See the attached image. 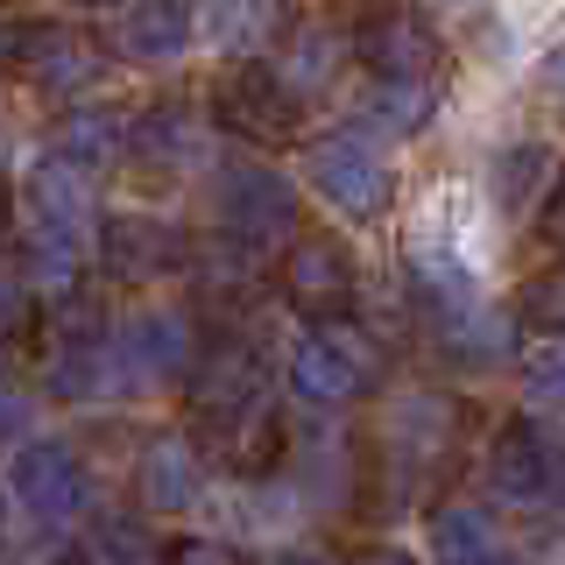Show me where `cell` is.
<instances>
[{
  "mask_svg": "<svg viewBox=\"0 0 565 565\" xmlns=\"http://www.w3.org/2000/svg\"><path fill=\"white\" fill-rule=\"evenodd\" d=\"M523 388L537 411H565V340H552L544 353H530L523 361Z\"/></svg>",
  "mask_w": 565,
  "mask_h": 565,
  "instance_id": "22",
  "label": "cell"
},
{
  "mask_svg": "<svg viewBox=\"0 0 565 565\" xmlns=\"http://www.w3.org/2000/svg\"><path fill=\"white\" fill-rule=\"evenodd\" d=\"M205 438H212V452H220L226 473L255 481V473H269L276 459H282V411L269 403V388H262V396L234 403V411L205 417Z\"/></svg>",
  "mask_w": 565,
  "mask_h": 565,
  "instance_id": "12",
  "label": "cell"
},
{
  "mask_svg": "<svg viewBox=\"0 0 565 565\" xmlns=\"http://www.w3.org/2000/svg\"><path fill=\"white\" fill-rule=\"evenodd\" d=\"M326 71H332V57H326V35L305 29V35H297V85H318Z\"/></svg>",
  "mask_w": 565,
  "mask_h": 565,
  "instance_id": "26",
  "label": "cell"
},
{
  "mask_svg": "<svg viewBox=\"0 0 565 565\" xmlns=\"http://www.w3.org/2000/svg\"><path fill=\"white\" fill-rule=\"evenodd\" d=\"M276 565H326V558H318V552H282Z\"/></svg>",
  "mask_w": 565,
  "mask_h": 565,
  "instance_id": "29",
  "label": "cell"
},
{
  "mask_svg": "<svg viewBox=\"0 0 565 565\" xmlns=\"http://www.w3.org/2000/svg\"><path fill=\"white\" fill-rule=\"evenodd\" d=\"M163 565H247V552H234V544H220V537H170Z\"/></svg>",
  "mask_w": 565,
  "mask_h": 565,
  "instance_id": "25",
  "label": "cell"
},
{
  "mask_svg": "<svg viewBox=\"0 0 565 565\" xmlns=\"http://www.w3.org/2000/svg\"><path fill=\"white\" fill-rule=\"evenodd\" d=\"M212 120L226 135H241L247 149H282V141L305 135V99H297V78L262 57H241L212 85Z\"/></svg>",
  "mask_w": 565,
  "mask_h": 565,
  "instance_id": "1",
  "label": "cell"
},
{
  "mask_svg": "<svg viewBox=\"0 0 565 565\" xmlns=\"http://www.w3.org/2000/svg\"><path fill=\"white\" fill-rule=\"evenodd\" d=\"M8 64H14V78L35 85V93L71 99V93H85V85L99 78L106 57H99L93 35H78L64 22H14L8 29Z\"/></svg>",
  "mask_w": 565,
  "mask_h": 565,
  "instance_id": "8",
  "label": "cell"
},
{
  "mask_svg": "<svg viewBox=\"0 0 565 565\" xmlns=\"http://www.w3.org/2000/svg\"><path fill=\"white\" fill-rule=\"evenodd\" d=\"M128 156L149 177H170V170H184L191 156H199V128H191V106L184 99H163V106H149V114H135V128H128Z\"/></svg>",
  "mask_w": 565,
  "mask_h": 565,
  "instance_id": "15",
  "label": "cell"
},
{
  "mask_svg": "<svg viewBox=\"0 0 565 565\" xmlns=\"http://www.w3.org/2000/svg\"><path fill=\"white\" fill-rule=\"evenodd\" d=\"M305 170H311V191L326 199L332 212H347V220H382L388 199H396V177H388V163L375 149H367L361 135H326V141H311V156H305Z\"/></svg>",
  "mask_w": 565,
  "mask_h": 565,
  "instance_id": "6",
  "label": "cell"
},
{
  "mask_svg": "<svg viewBox=\"0 0 565 565\" xmlns=\"http://www.w3.org/2000/svg\"><path fill=\"white\" fill-rule=\"evenodd\" d=\"M276 290L282 305L311 326H332V318L353 311V290H361V269H353V247L340 234H297L276 262Z\"/></svg>",
  "mask_w": 565,
  "mask_h": 565,
  "instance_id": "4",
  "label": "cell"
},
{
  "mask_svg": "<svg viewBox=\"0 0 565 565\" xmlns=\"http://www.w3.org/2000/svg\"><path fill=\"white\" fill-rule=\"evenodd\" d=\"M353 57L367 64V78H438V35L417 22L411 8H367L353 22Z\"/></svg>",
  "mask_w": 565,
  "mask_h": 565,
  "instance_id": "9",
  "label": "cell"
},
{
  "mask_svg": "<svg viewBox=\"0 0 565 565\" xmlns=\"http://www.w3.org/2000/svg\"><path fill=\"white\" fill-rule=\"evenodd\" d=\"M431 106H438V85L431 78H375L361 114L375 120L388 141H403V135H417L424 120H431Z\"/></svg>",
  "mask_w": 565,
  "mask_h": 565,
  "instance_id": "21",
  "label": "cell"
},
{
  "mask_svg": "<svg viewBox=\"0 0 565 565\" xmlns=\"http://www.w3.org/2000/svg\"><path fill=\"white\" fill-rule=\"evenodd\" d=\"M537 177H544V149H537V141H523V149H509L502 163H494V199H502V205H523Z\"/></svg>",
  "mask_w": 565,
  "mask_h": 565,
  "instance_id": "23",
  "label": "cell"
},
{
  "mask_svg": "<svg viewBox=\"0 0 565 565\" xmlns=\"http://www.w3.org/2000/svg\"><path fill=\"white\" fill-rule=\"evenodd\" d=\"M29 220L64 226V234H85V220H93V170L64 163V156L35 163V177H29Z\"/></svg>",
  "mask_w": 565,
  "mask_h": 565,
  "instance_id": "16",
  "label": "cell"
},
{
  "mask_svg": "<svg viewBox=\"0 0 565 565\" xmlns=\"http://www.w3.org/2000/svg\"><path fill=\"white\" fill-rule=\"evenodd\" d=\"M544 241H558V247H565V170H558L552 199H544Z\"/></svg>",
  "mask_w": 565,
  "mask_h": 565,
  "instance_id": "27",
  "label": "cell"
},
{
  "mask_svg": "<svg viewBox=\"0 0 565 565\" xmlns=\"http://www.w3.org/2000/svg\"><path fill=\"white\" fill-rule=\"evenodd\" d=\"M347 565H417L411 552H396V544H361V552H353Z\"/></svg>",
  "mask_w": 565,
  "mask_h": 565,
  "instance_id": "28",
  "label": "cell"
},
{
  "mask_svg": "<svg viewBox=\"0 0 565 565\" xmlns=\"http://www.w3.org/2000/svg\"><path fill=\"white\" fill-rule=\"evenodd\" d=\"M114 50L128 64H170L191 50V0H128L114 22Z\"/></svg>",
  "mask_w": 565,
  "mask_h": 565,
  "instance_id": "14",
  "label": "cell"
},
{
  "mask_svg": "<svg viewBox=\"0 0 565 565\" xmlns=\"http://www.w3.org/2000/svg\"><path fill=\"white\" fill-rule=\"evenodd\" d=\"M212 212H220V234L262 262L276 255V241H297V191L269 163H226L212 177Z\"/></svg>",
  "mask_w": 565,
  "mask_h": 565,
  "instance_id": "3",
  "label": "cell"
},
{
  "mask_svg": "<svg viewBox=\"0 0 565 565\" xmlns=\"http://www.w3.org/2000/svg\"><path fill=\"white\" fill-rule=\"evenodd\" d=\"M558 473H565V446L552 431H537L530 417L502 424L488 446V488L502 502H552L558 494Z\"/></svg>",
  "mask_w": 565,
  "mask_h": 565,
  "instance_id": "10",
  "label": "cell"
},
{
  "mask_svg": "<svg viewBox=\"0 0 565 565\" xmlns=\"http://www.w3.org/2000/svg\"><path fill=\"white\" fill-rule=\"evenodd\" d=\"M516 318H523V326H537V332H558L565 326V269L530 282V290L516 297Z\"/></svg>",
  "mask_w": 565,
  "mask_h": 565,
  "instance_id": "24",
  "label": "cell"
},
{
  "mask_svg": "<svg viewBox=\"0 0 565 565\" xmlns=\"http://www.w3.org/2000/svg\"><path fill=\"white\" fill-rule=\"evenodd\" d=\"M290 388L305 403H326V411H347V403L375 396L382 388V347L367 340L361 326L332 318V326H311L290 353Z\"/></svg>",
  "mask_w": 565,
  "mask_h": 565,
  "instance_id": "2",
  "label": "cell"
},
{
  "mask_svg": "<svg viewBox=\"0 0 565 565\" xmlns=\"http://www.w3.org/2000/svg\"><path fill=\"white\" fill-rule=\"evenodd\" d=\"M93 262L106 269V282H156V276H184L191 262V234L156 212H114L93 241Z\"/></svg>",
  "mask_w": 565,
  "mask_h": 565,
  "instance_id": "7",
  "label": "cell"
},
{
  "mask_svg": "<svg viewBox=\"0 0 565 565\" xmlns=\"http://www.w3.org/2000/svg\"><path fill=\"white\" fill-rule=\"evenodd\" d=\"M431 558L438 565H516L509 544L488 530L481 509H438L431 516Z\"/></svg>",
  "mask_w": 565,
  "mask_h": 565,
  "instance_id": "18",
  "label": "cell"
},
{
  "mask_svg": "<svg viewBox=\"0 0 565 565\" xmlns=\"http://www.w3.org/2000/svg\"><path fill=\"white\" fill-rule=\"evenodd\" d=\"M128 128L135 120H120L114 106H71L57 128H50V149L78 170H99L106 156H128Z\"/></svg>",
  "mask_w": 565,
  "mask_h": 565,
  "instance_id": "17",
  "label": "cell"
},
{
  "mask_svg": "<svg viewBox=\"0 0 565 565\" xmlns=\"http://www.w3.org/2000/svg\"><path fill=\"white\" fill-rule=\"evenodd\" d=\"M135 494L141 509H163V516H177V509H191L205 494V467L199 452H191V438H149V446L135 452Z\"/></svg>",
  "mask_w": 565,
  "mask_h": 565,
  "instance_id": "13",
  "label": "cell"
},
{
  "mask_svg": "<svg viewBox=\"0 0 565 565\" xmlns=\"http://www.w3.org/2000/svg\"><path fill=\"white\" fill-rule=\"evenodd\" d=\"M8 488H14V502H22V516H35L43 530H64L93 509V473H85V459L71 452L64 438H29V446H14Z\"/></svg>",
  "mask_w": 565,
  "mask_h": 565,
  "instance_id": "5",
  "label": "cell"
},
{
  "mask_svg": "<svg viewBox=\"0 0 565 565\" xmlns=\"http://www.w3.org/2000/svg\"><path fill=\"white\" fill-rule=\"evenodd\" d=\"M120 361H128V382H184L205 361L191 311H141L135 326H120Z\"/></svg>",
  "mask_w": 565,
  "mask_h": 565,
  "instance_id": "11",
  "label": "cell"
},
{
  "mask_svg": "<svg viewBox=\"0 0 565 565\" xmlns=\"http://www.w3.org/2000/svg\"><path fill=\"white\" fill-rule=\"evenodd\" d=\"M71 565H163V552L141 516H93V530L71 544Z\"/></svg>",
  "mask_w": 565,
  "mask_h": 565,
  "instance_id": "19",
  "label": "cell"
},
{
  "mask_svg": "<svg viewBox=\"0 0 565 565\" xmlns=\"http://www.w3.org/2000/svg\"><path fill=\"white\" fill-rule=\"evenodd\" d=\"M290 0H205V29L220 50H262L282 35Z\"/></svg>",
  "mask_w": 565,
  "mask_h": 565,
  "instance_id": "20",
  "label": "cell"
},
{
  "mask_svg": "<svg viewBox=\"0 0 565 565\" xmlns=\"http://www.w3.org/2000/svg\"><path fill=\"white\" fill-rule=\"evenodd\" d=\"M78 8H128V0H78Z\"/></svg>",
  "mask_w": 565,
  "mask_h": 565,
  "instance_id": "30",
  "label": "cell"
}]
</instances>
